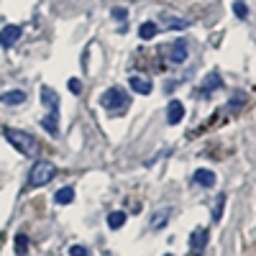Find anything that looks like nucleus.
<instances>
[{"label":"nucleus","mask_w":256,"mask_h":256,"mask_svg":"<svg viewBox=\"0 0 256 256\" xmlns=\"http://www.w3.org/2000/svg\"><path fill=\"white\" fill-rule=\"evenodd\" d=\"M3 134H6L8 144L16 148V152L24 154V156H36V154H38V141H36L31 134L20 131V128H6Z\"/></svg>","instance_id":"f257e3e1"},{"label":"nucleus","mask_w":256,"mask_h":256,"mask_svg":"<svg viewBox=\"0 0 256 256\" xmlns=\"http://www.w3.org/2000/svg\"><path fill=\"white\" fill-rule=\"evenodd\" d=\"M100 105L110 113H118V110H126L128 105H131V95H128L123 88H108L100 95Z\"/></svg>","instance_id":"f03ea898"},{"label":"nucleus","mask_w":256,"mask_h":256,"mask_svg":"<svg viewBox=\"0 0 256 256\" xmlns=\"http://www.w3.org/2000/svg\"><path fill=\"white\" fill-rule=\"evenodd\" d=\"M56 177V166L46 159H41L31 166V172H28V187H44L49 184L52 180Z\"/></svg>","instance_id":"7ed1b4c3"},{"label":"nucleus","mask_w":256,"mask_h":256,"mask_svg":"<svg viewBox=\"0 0 256 256\" xmlns=\"http://www.w3.org/2000/svg\"><path fill=\"white\" fill-rule=\"evenodd\" d=\"M162 54H164V59L169 62V64H182L187 56H190V46H187V41L184 38H177V41H169V44L162 49Z\"/></svg>","instance_id":"20e7f679"},{"label":"nucleus","mask_w":256,"mask_h":256,"mask_svg":"<svg viewBox=\"0 0 256 256\" xmlns=\"http://www.w3.org/2000/svg\"><path fill=\"white\" fill-rule=\"evenodd\" d=\"M38 98H41V105L49 108V113H59V95H56V90H52L49 84H41Z\"/></svg>","instance_id":"39448f33"},{"label":"nucleus","mask_w":256,"mask_h":256,"mask_svg":"<svg viewBox=\"0 0 256 256\" xmlns=\"http://www.w3.org/2000/svg\"><path fill=\"white\" fill-rule=\"evenodd\" d=\"M169 216H172V208H169V205L156 208V210L152 212V218H148V228H152V230H162V228L166 226Z\"/></svg>","instance_id":"423d86ee"},{"label":"nucleus","mask_w":256,"mask_h":256,"mask_svg":"<svg viewBox=\"0 0 256 256\" xmlns=\"http://www.w3.org/2000/svg\"><path fill=\"white\" fill-rule=\"evenodd\" d=\"M205 244H208V228L192 230V236H190V251H192V256H200L205 251Z\"/></svg>","instance_id":"0eeeda50"},{"label":"nucleus","mask_w":256,"mask_h":256,"mask_svg":"<svg viewBox=\"0 0 256 256\" xmlns=\"http://www.w3.org/2000/svg\"><path fill=\"white\" fill-rule=\"evenodd\" d=\"M20 26H16V24H10V26H6V28H0V46L3 49H10L16 41L20 38Z\"/></svg>","instance_id":"6e6552de"},{"label":"nucleus","mask_w":256,"mask_h":256,"mask_svg":"<svg viewBox=\"0 0 256 256\" xmlns=\"http://www.w3.org/2000/svg\"><path fill=\"white\" fill-rule=\"evenodd\" d=\"M182 118H184V102L172 100V102L166 105V123H169V126H177Z\"/></svg>","instance_id":"1a4fd4ad"},{"label":"nucleus","mask_w":256,"mask_h":256,"mask_svg":"<svg viewBox=\"0 0 256 256\" xmlns=\"http://www.w3.org/2000/svg\"><path fill=\"white\" fill-rule=\"evenodd\" d=\"M128 84H131V90L134 92H138V95H152V80L148 77H138V74H134V77H128Z\"/></svg>","instance_id":"9d476101"},{"label":"nucleus","mask_w":256,"mask_h":256,"mask_svg":"<svg viewBox=\"0 0 256 256\" xmlns=\"http://www.w3.org/2000/svg\"><path fill=\"white\" fill-rule=\"evenodd\" d=\"M220 84H223V80H220V74L218 72H210L205 80H202V88H200V95H212L216 90H220Z\"/></svg>","instance_id":"9b49d317"},{"label":"nucleus","mask_w":256,"mask_h":256,"mask_svg":"<svg viewBox=\"0 0 256 256\" xmlns=\"http://www.w3.org/2000/svg\"><path fill=\"white\" fill-rule=\"evenodd\" d=\"M192 182L200 184V187H216L218 177H216V172H210V169H198V172L192 174Z\"/></svg>","instance_id":"f8f14e48"},{"label":"nucleus","mask_w":256,"mask_h":256,"mask_svg":"<svg viewBox=\"0 0 256 256\" xmlns=\"http://www.w3.org/2000/svg\"><path fill=\"white\" fill-rule=\"evenodd\" d=\"M0 102L10 105V108H13V105H24L26 102V92L24 90H8V92L0 95Z\"/></svg>","instance_id":"ddd939ff"},{"label":"nucleus","mask_w":256,"mask_h":256,"mask_svg":"<svg viewBox=\"0 0 256 256\" xmlns=\"http://www.w3.org/2000/svg\"><path fill=\"white\" fill-rule=\"evenodd\" d=\"M41 126H44V131L49 136H59V113H49L41 118Z\"/></svg>","instance_id":"4468645a"},{"label":"nucleus","mask_w":256,"mask_h":256,"mask_svg":"<svg viewBox=\"0 0 256 256\" xmlns=\"http://www.w3.org/2000/svg\"><path fill=\"white\" fill-rule=\"evenodd\" d=\"M164 20V28H172V31H184L190 26L187 18H177V16H162Z\"/></svg>","instance_id":"2eb2a0df"},{"label":"nucleus","mask_w":256,"mask_h":256,"mask_svg":"<svg viewBox=\"0 0 256 256\" xmlns=\"http://www.w3.org/2000/svg\"><path fill=\"white\" fill-rule=\"evenodd\" d=\"M156 34H159V26L154 24V20H146V24H141V26H138V36H141L144 41L154 38Z\"/></svg>","instance_id":"dca6fc26"},{"label":"nucleus","mask_w":256,"mask_h":256,"mask_svg":"<svg viewBox=\"0 0 256 256\" xmlns=\"http://www.w3.org/2000/svg\"><path fill=\"white\" fill-rule=\"evenodd\" d=\"M54 200H56L59 205H70V202L74 200V187H62L56 195H54Z\"/></svg>","instance_id":"f3484780"},{"label":"nucleus","mask_w":256,"mask_h":256,"mask_svg":"<svg viewBox=\"0 0 256 256\" xmlns=\"http://www.w3.org/2000/svg\"><path fill=\"white\" fill-rule=\"evenodd\" d=\"M123 223H126V212H123V210H116V212H110V216H108V226H110L113 230L123 228Z\"/></svg>","instance_id":"a211bd4d"},{"label":"nucleus","mask_w":256,"mask_h":256,"mask_svg":"<svg viewBox=\"0 0 256 256\" xmlns=\"http://www.w3.org/2000/svg\"><path fill=\"white\" fill-rule=\"evenodd\" d=\"M233 13H236V18H248V6L244 0H236V3H233Z\"/></svg>","instance_id":"6ab92c4d"},{"label":"nucleus","mask_w":256,"mask_h":256,"mask_svg":"<svg viewBox=\"0 0 256 256\" xmlns=\"http://www.w3.org/2000/svg\"><path fill=\"white\" fill-rule=\"evenodd\" d=\"M223 205H226V195H218V200H216V208H212V220H220Z\"/></svg>","instance_id":"aec40b11"},{"label":"nucleus","mask_w":256,"mask_h":256,"mask_svg":"<svg viewBox=\"0 0 256 256\" xmlns=\"http://www.w3.org/2000/svg\"><path fill=\"white\" fill-rule=\"evenodd\" d=\"M26 248H28V238L24 236V233H18V236H16V251L18 254H26Z\"/></svg>","instance_id":"412c9836"},{"label":"nucleus","mask_w":256,"mask_h":256,"mask_svg":"<svg viewBox=\"0 0 256 256\" xmlns=\"http://www.w3.org/2000/svg\"><path fill=\"white\" fill-rule=\"evenodd\" d=\"M70 256H90V248L77 244V246H72V248H70Z\"/></svg>","instance_id":"4be33fe9"},{"label":"nucleus","mask_w":256,"mask_h":256,"mask_svg":"<svg viewBox=\"0 0 256 256\" xmlns=\"http://www.w3.org/2000/svg\"><path fill=\"white\" fill-rule=\"evenodd\" d=\"M113 18H118V20H126V18H128V13H126L123 8H113Z\"/></svg>","instance_id":"5701e85b"},{"label":"nucleus","mask_w":256,"mask_h":256,"mask_svg":"<svg viewBox=\"0 0 256 256\" xmlns=\"http://www.w3.org/2000/svg\"><path fill=\"white\" fill-rule=\"evenodd\" d=\"M67 84H70V92H74V95L80 92V80H70Z\"/></svg>","instance_id":"b1692460"},{"label":"nucleus","mask_w":256,"mask_h":256,"mask_svg":"<svg viewBox=\"0 0 256 256\" xmlns=\"http://www.w3.org/2000/svg\"><path fill=\"white\" fill-rule=\"evenodd\" d=\"M166 256H172V254H166Z\"/></svg>","instance_id":"393cba45"}]
</instances>
